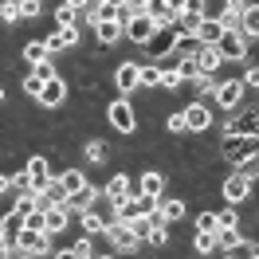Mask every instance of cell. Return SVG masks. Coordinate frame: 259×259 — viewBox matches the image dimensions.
Returning a JSON list of instances; mask_svg holds the SVG:
<instances>
[{
  "mask_svg": "<svg viewBox=\"0 0 259 259\" xmlns=\"http://www.w3.org/2000/svg\"><path fill=\"white\" fill-rule=\"evenodd\" d=\"M193 232H216V212H212V208L196 212V220H193Z\"/></svg>",
  "mask_w": 259,
  "mask_h": 259,
  "instance_id": "36",
  "label": "cell"
},
{
  "mask_svg": "<svg viewBox=\"0 0 259 259\" xmlns=\"http://www.w3.org/2000/svg\"><path fill=\"white\" fill-rule=\"evenodd\" d=\"M95 4H126V0H95Z\"/></svg>",
  "mask_w": 259,
  "mask_h": 259,
  "instance_id": "52",
  "label": "cell"
},
{
  "mask_svg": "<svg viewBox=\"0 0 259 259\" xmlns=\"http://www.w3.org/2000/svg\"><path fill=\"white\" fill-rule=\"evenodd\" d=\"M4 98H8V95H4V87H0V106H4Z\"/></svg>",
  "mask_w": 259,
  "mask_h": 259,
  "instance_id": "53",
  "label": "cell"
},
{
  "mask_svg": "<svg viewBox=\"0 0 259 259\" xmlns=\"http://www.w3.org/2000/svg\"><path fill=\"white\" fill-rule=\"evenodd\" d=\"M20 87H24V95H28V98H39V91H44V79H35V75H24V82H20Z\"/></svg>",
  "mask_w": 259,
  "mask_h": 259,
  "instance_id": "42",
  "label": "cell"
},
{
  "mask_svg": "<svg viewBox=\"0 0 259 259\" xmlns=\"http://www.w3.org/2000/svg\"><path fill=\"white\" fill-rule=\"evenodd\" d=\"M106 122H110L122 138H130V134L138 130V114H134V106H130V98H114L110 106H106Z\"/></svg>",
  "mask_w": 259,
  "mask_h": 259,
  "instance_id": "4",
  "label": "cell"
},
{
  "mask_svg": "<svg viewBox=\"0 0 259 259\" xmlns=\"http://www.w3.org/2000/svg\"><path fill=\"white\" fill-rule=\"evenodd\" d=\"M220 255L224 259H259V247H255V240H236L232 247H224Z\"/></svg>",
  "mask_w": 259,
  "mask_h": 259,
  "instance_id": "26",
  "label": "cell"
},
{
  "mask_svg": "<svg viewBox=\"0 0 259 259\" xmlns=\"http://www.w3.org/2000/svg\"><path fill=\"white\" fill-rule=\"evenodd\" d=\"M236 173H240V177H247L251 185H255V177H259V165H255V157H247V161H240V165H236Z\"/></svg>",
  "mask_w": 259,
  "mask_h": 259,
  "instance_id": "41",
  "label": "cell"
},
{
  "mask_svg": "<svg viewBox=\"0 0 259 259\" xmlns=\"http://www.w3.org/2000/svg\"><path fill=\"white\" fill-rule=\"evenodd\" d=\"M91 28H95V35H98L102 48H114V44L122 39V24H118V20H95Z\"/></svg>",
  "mask_w": 259,
  "mask_h": 259,
  "instance_id": "18",
  "label": "cell"
},
{
  "mask_svg": "<svg viewBox=\"0 0 259 259\" xmlns=\"http://www.w3.org/2000/svg\"><path fill=\"white\" fill-rule=\"evenodd\" d=\"M220 193H224V204H243V200L251 196V181L240 177V173H232V177L220 181Z\"/></svg>",
  "mask_w": 259,
  "mask_h": 259,
  "instance_id": "12",
  "label": "cell"
},
{
  "mask_svg": "<svg viewBox=\"0 0 259 259\" xmlns=\"http://www.w3.org/2000/svg\"><path fill=\"white\" fill-rule=\"evenodd\" d=\"M181 71L177 67H161V79H157V87H161V91H181Z\"/></svg>",
  "mask_w": 259,
  "mask_h": 259,
  "instance_id": "32",
  "label": "cell"
},
{
  "mask_svg": "<svg viewBox=\"0 0 259 259\" xmlns=\"http://www.w3.org/2000/svg\"><path fill=\"white\" fill-rule=\"evenodd\" d=\"M134 193H138V189H134V181H130L126 173H114V177L106 181V189H102V196H106L110 204L114 200H126V196H134Z\"/></svg>",
  "mask_w": 259,
  "mask_h": 259,
  "instance_id": "17",
  "label": "cell"
},
{
  "mask_svg": "<svg viewBox=\"0 0 259 259\" xmlns=\"http://www.w3.org/2000/svg\"><path fill=\"white\" fill-rule=\"evenodd\" d=\"M8 193V177H4V173H0V196Z\"/></svg>",
  "mask_w": 259,
  "mask_h": 259,
  "instance_id": "51",
  "label": "cell"
},
{
  "mask_svg": "<svg viewBox=\"0 0 259 259\" xmlns=\"http://www.w3.org/2000/svg\"><path fill=\"white\" fill-rule=\"evenodd\" d=\"M55 259H79V255H71V251L63 247V251H55Z\"/></svg>",
  "mask_w": 259,
  "mask_h": 259,
  "instance_id": "50",
  "label": "cell"
},
{
  "mask_svg": "<svg viewBox=\"0 0 259 259\" xmlns=\"http://www.w3.org/2000/svg\"><path fill=\"white\" fill-rule=\"evenodd\" d=\"M173 44H177V28H157V32L142 44V51H146L153 63H161V59H169V55H173Z\"/></svg>",
  "mask_w": 259,
  "mask_h": 259,
  "instance_id": "5",
  "label": "cell"
},
{
  "mask_svg": "<svg viewBox=\"0 0 259 259\" xmlns=\"http://www.w3.org/2000/svg\"><path fill=\"white\" fill-rule=\"evenodd\" d=\"M75 224H82V232H87V236L95 240V236H102V228H106V220L98 216V204H95V208L79 212V220H75Z\"/></svg>",
  "mask_w": 259,
  "mask_h": 259,
  "instance_id": "23",
  "label": "cell"
},
{
  "mask_svg": "<svg viewBox=\"0 0 259 259\" xmlns=\"http://www.w3.org/2000/svg\"><path fill=\"white\" fill-rule=\"evenodd\" d=\"M236 240H243V236H240V228H216V251L232 247Z\"/></svg>",
  "mask_w": 259,
  "mask_h": 259,
  "instance_id": "35",
  "label": "cell"
},
{
  "mask_svg": "<svg viewBox=\"0 0 259 259\" xmlns=\"http://www.w3.org/2000/svg\"><path fill=\"white\" fill-rule=\"evenodd\" d=\"M255 82H259V67L251 63L247 71H243V87H247V91H255Z\"/></svg>",
  "mask_w": 259,
  "mask_h": 259,
  "instance_id": "46",
  "label": "cell"
},
{
  "mask_svg": "<svg viewBox=\"0 0 259 259\" xmlns=\"http://www.w3.org/2000/svg\"><path fill=\"white\" fill-rule=\"evenodd\" d=\"M212 48L220 55V63H243V59H247V39H243L240 32H224Z\"/></svg>",
  "mask_w": 259,
  "mask_h": 259,
  "instance_id": "6",
  "label": "cell"
},
{
  "mask_svg": "<svg viewBox=\"0 0 259 259\" xmlns=\"http://www.w3.org/2000/svg\"><path fill=\"white\" fill-rule=\"evenodd\" d=\"M138 193H146V196H161V193H165V173H157V169L142 173V181H138Z\"/></svg>",
  "mask_w": 259,
  "mask_h": 259,
  "instance_id": "24",
  "label": "cell"
},
{
  "mask_svg": "<svg viewBox=\"0 0 259 259\" xmlns=\"http://www.w3.org/2000/svg\"><path fill=\"white\" fill-rule=\"evenodd\" d=\"M149 4H153V0H126V8H130V12H146Z\"/></svg>",
  "mask_w": 259,
  "mask_h": 259,
  "instance_id": "48",
  "label": "cell"
},
{
  "mask_svg": "<svg viewBox=\"0 0 259 259\" xmlns=\"http://www.w3.org/2000/svg\"><path fill=\"white\" fill-rule=\"evenodd\" d=\"M79 24H71V28H55L51 35H44V48L51 51V55H59V51H71V48H79Z\"/></svg>",
  "mask_w": 259,
  "mask_h": 259,
  "instance_id": "10",
  "label": "cell"
},
{
  "mask_svg": "<svg viewBox=\"0 0 259 259\" xmlns=\"http://www.w3.org/2000/svg\"><path fill=\"white\" fill-rule=\"evenodd\" d=\"M32 75H35V79H44V82H48V79H55V63H51V59H48V63L32 67Z\"/></svg>",
  "mask_w": 259,
  "mask_h": 259,
  "instance_id": "44",
  "label": "cell"
},
{
  "mask_svg": "<svg viewBox=\"0 0 259 259\" xmlns=\"http://www.w3.org/2000/svg\"><path fill=\"white\" fill-rule=\"evenodd\" d=\"M255 126H259V106H255V102H247V106L236 110V118H228V126H224L220 138H251Z\"/></svg>",
  "mask_w": 259,
  "mask_h": 259,
  "instance_id": "3",
  "label": "cell"
},
{
  "mask_svg": "<svg viewBox=\"0 0 259 259\" xmlns=\"http://www.w3.org/2000/svg\"><path fill=\"white\" fill-rule=\"evenodd\" d=\"M165 130H169V134H185V118H181V110L165 118Z\"/></svg>",
  "mask_w": 259,
  "mask_h": 259,
  "instance_id": "43",
  "label": "cell"
},
{
  "mask_svg": "<svg viewBox=\"0 0 259 259\" xmlns=\"http://www.w3.org/2000/svg\"><path fill=\"white\" fill-rule=\"evenodd\" d=\"M196 51H200V39H196V35H181V32H177V44H173V55H177V59H193Z\"/></svg>",
  "mask_w": 259,
  "mask_h": 259,
  "instance_id": "29",
  "label": "cell"
},
{
  "mask_svg": "<svg viewBox=\"0 0 259 259\" xmlns=\"http://www.w3.org/2000/svg\"><path fill=\"white\" fill-rule=\"evenodd\" d=\"M240 224V212H236V204H228L224 212H216V228H236Z\"/></svg>",
  "mask_w": 259,
  "mask_h": 259,
  "instance_id": "39",
  "label": "cell"
},
{
  "mask_svg": "<svg viewBox=\"0 0 259 259\" xmlns=\"http://www.w3.org/2000/svg\"><path fill=\"white\" fill-rule=\"evenodd\" d=\"M71 24H79V12L71 4H55V28H71Z\"/></svg>",
  "mask_w": 259,
  "mask_h": 259,
  "instance_id": "33",
  "label": "cell"
},
{
  "mask_svg": "<svg viewBox=\"0 0 259 259\" xmlns=\"http://www.w3.org/2000/svg\"><path fill=\"white\" fill-rule=\"evenodd\" d=\"M193 251L196 255H216V232H193Z\"/></svg>",
  "mask_w": 259,
  "mask_h": 259,
  "instance_id": "30",
  "label": "cell"
},
{
  "mask_svg": "<svg viewBox=\"0 0 259 259\" xmlns=\"http://www.w3.org/2000/svg\"><path fill=\"white\" fill-rule=\"evenodd\" d=\"M193 35L200 39V44H204V48H212V44L224 35V24H220V20H212V16H204L200 24H196V32H193Z\"/></svg>",
  "mask_w": 259,
  "mask_h": 259,
  "instance_id": "20",
  "label": "cell"
},
{
  "mask_svg": "<svg viewBox=\"0 0 259 259\" xmlns=\"http://www.w3.org/2000/svg\"><path fill=\"white\" fill-rule=\"evenodd\" d=\"M48 59H51V51L44 48V39L24 44V63H28V67H39V63H48Z\"/></svg>",
  "mask_w": 259,
  "mask_h": 259,
  "instance_id": "27",
  "label": "cell"
},
{
  "mask_svg": "<svg viewBox=\"0 0 259 259\" xmlns=\"http://www.w3.org/2000/svg\"><path fill=\"white\" fill-rule=\"evenodd\" d=\"M165 8H169V12H177V16H181V12L189 8V0H165Z\"/></svg>",
  "mask_w": 259,
  "mask_h": 259,
  "instance_id": "47",
  "label": "cell"
},
{
  "mask_svg": "<svg viewBox=\"0 0 259 259\" xmlns=\"http://www.w3.org/2000/svg\"><path fill=\"white\" fill-rule=\"evenodd\" d=\"M146 16L153 20L157 28H173V24H177V12H169V8H165V0H153V4L146 8Z\"/></svg>",
  "mask_w": 259,
  "mask_h": 259,
  "instance_id": "25",
  "label": "cell"
},
{
  "mask_svg": "<svg viewBox=\"0 0 259 259\" xmlns=\"http://www.w3.org/2000/svg\"><path fill=\"white\" fill-rule=\"evenodd\" d=\"M243 98H247V87H243V79H216V87H212L208 102H216L220 110H240Z\"/></svg>",
  "mask_w": 259,
  "mask_h": 259,
  "instance_id": "1",
  "label": "cell"
},
{
  "mask_svg": "<svg viewBox=\"0 0 259 259\" xmlns=\"http://www.w3.org/2000/svg\"><path fill=\"white\" fill-rule=\"evenodd\" d=\"M157 79H161V67H157V63H149V67H138V87L153 91V87H157Z\"/></svg>",
  "mask_w": 259,
  "mask_h": 259,
  "instance_id": "31",
  "label": "cell"
},
{
  "mask_svg": "<svg viewBox=\"0 0 259 259\" xmlns=\"http://www.w3.org/2000/svg\"><path fill=\"white\" fill-rule=\"evenodd\" d=\"M181 118H185V134H208L212 130V106L208 102H189L181 110Z\"/></svg>",
  "mask_w": 259,
  "mask_h": 259,
  "instance_id": "8",
  "label": "cell"
},
{
  "mask_svg": "<svg viewBox=\"0 0 259 259\" xmlns=\"http://www.w3.org/2000/svg\"><path fill=\"white\" fill-rule=\"evenodd\" d=\"M0 228H4V236H8V240H16V232L24 228V216H16V212H8V216L0 220Z\"/></svg>",
  "mask_w": 259,
  "mask_h": 259,
  "instance_id": "37",
  "label": "cell"
},
{
  "mask_svg": "<svg viewBox=\"0 0 259 259\" xmlns=\"http://www.w3.org/2000/svg\"><path fill=\"white\" fill-rule=\"evenodd\" d=\"M12 243L24 247V251H32V255H48V251H51V236H48V232H35V228H20Z\"/></svg>",
  "mask_w": 259,
  "mask_h": 259,
  "instance_id": "11",
  "label": "cell"
},
{
  "mask_svg": "<svg viewBox=\"0 0 259 259\" xmlns=\"http://www.w3.org/2000/svg\"><path fill=\"white\" fill-rule=\"evenodd\" d=\"M102 236H106V240L114 243V251H134V247H138L134 232H130V228L122 224V220H110V224L102 228Z\"/></svg>",
  "mask_w": 259,
  "mask_h": 259,
  "instance_id": "15",
  "label": "cell"
},
{
  "mask_svg": "<svg viewBox=\"0 0 259 259\" xmlns=\"http://www.w3.org/2000/svg\"><path fill=\"white\" fill-rule=\"evenodd\" d=\"M51 259H55V251H51Z\"/></svg>",
  "mask_w": 259,
  "mask_h": 259,
  "instance_id": "55",
  "label": "cell"
},
{
  "mask_svg": "<svg viewBox=\"0 0 259 259\" xmlns=\"http://www.w3.org/2000/svg\"><path fill=\"white\" fill-rule=\"evenodd\" d=\"M0 259H8V247H0Z\"/></svg>",
  "mask_w": 259,
  "mask_h": 259,
  "instance_id": "54",
  "label": "cell"
},
{
  "mask_svg": "<svg viewBox=\"0 0 259 259\" xmlns=\"http://www.w3.org/2000/svg\"><path fill=\"white\" fill-rule=\"evenodd\" d=\"M157 216H161V224H181V220L189 216V208H185V200H161V204H157Z\"/></svg>",
  "mask_w": 259,
  "mask_h": 259,
  "instance_id": "21",
  "label": "cell"
},
{
  "mask_svg": "<svg viewBox=\"0 0 259 259\" xmlns=\"http://www.w3.org/2000/svg\"><path fill=\"white\" fill-rule=\"evenodd\" d=\"M59 185H63V193L71 196V193H82V189H87V185H91V181H87V173H82V169H63V173H59Z\"/></svg>",
  "mask_w": 259,
  "mask_h": 259,
  "instance_id": "22",
  "label": "cell"
},
{
  "mask_svg": "<svg viewBox=\"0 0 259 259\" xmlns=\"http://www.w3.org/2000/svg\"><path fill=\"white\" fill-rule=\"evenodd\" d=\"M8 259H51V251H48V255H32V251H24V247L12 243V247H8Z\"/></svg>",
  "mask_w": 259,
  "mask_h": 259,
  "instance_id": "45",
  "label": "cell"
},
{
  "mask_svg": "<svg viewBox=\"0 0 259 259\" xmlns=\"http://www.w3.org/2000/svg\"><path fill=\"white\" fill-rule=\"evenodd\" d=\"M216 153H220L224 161L240 165V161H247V157H255V153H259V138H255V134H251V138H220Z\"/></svg>",
  "mask_w": 259,
  "mask_h": 259,
  "instance_id": "2",
  "label": "cell"
},
{
  "mask_svg": "<svg viewBox=\"0 0 259 259\" xmlns=\"http://www.w3.org/2000/svg\"><path fill=\"white\" fill-rule=\"evenodd\" d=\"M196 63V75H220V55H216V48H204L200 44V51L193 55Z\"/></svg>",
  "mask_w": 259,
  "mask_h": 259,
  "instance_id": "19",
  "label": "cell"
},
{
  "mask_svg": "<svg viewBox=\"0 0 259 259\" xmlns=\"http://www.w3.org/2000/svg\"><path fill=\"white\" fill-rule=\"evenodd\" d=\"M67 251H71V255H79V259H95V240H91V236H79Z\"/></svg>",
  "mask_w": 259,
  "mask_h": 259,
  "instance_id": "34",
  "label": "cell"
},
{
  "mask_svg": "<svg viewBox=\"0 0 259 259\" xmlns=\"http://www.w3.org/2000/svg\"><path fill=\"white\" fill-rule=\"evenodd\" d=\"M63 4H71V8H75V12H82V8H91V4H95V0H63Z\"/></svg>",
  "mask_w": 259,
  "mask_h": 259,
  "instance_id": "49",
  "label": "cell"
},
{
  "mask_svg": "<svg viewBox=\"0 0 259 259\" xmlns=\"http://www.w3.org/2000/svg\"><path fill=\"white\" fill-rule=\"evenodd\" d=\"M44 12V0H20V20H35Z\"/></svg>",
  "mask_w": 259,
  "mask_h": 259,
  "instance_id": "40",
  "label": "cell"
},
{
  "mask_svg": "<svg viewBox=\"0 0 259 259\" xmlns=\"http://www.w3.org/2000/svg\"><path fill=\"white\" fill-rule=\"evenodd\" d=\"M35 102H39V106H48V110H55V106H63V102H67V79H63V75H55V79H48Z\"/></svg>",
  "mask_w": 259,
  "mask_h": 259,
  "instance_id": "13",
  "label": "cell"
},
{
  "mask_svg": "<svg viewBox=\"0 0 259 259\" xmlns=\"http://www.w3.org/2000/svg\"><path fill=\"white\" fill-rule=\"evenodd\" d=\"M153 32H157V24H153L146 12H130V16L122 20V35H126L130 44H138V48H142V44H146Z\"/></svg>",
  "mask_w": 259,
  "mask_h": 259,
  "instance_id": "7",
  "label": "cell"
},
{
  "mask_svg": "<svg viewBox=\"0 0 259 259\" xmlns=\"http://www.w3.org/2000/svg\"><path fill=\"white\" fill-rule=\"evenodd\" d=\"M0 20H4V24H16L20 20V0H0Z\"/></svg>",
  "mask_w": 259,
  "mask_h": 259,
  "instance_id": "38",
  "label": "cell"
},
{
  "mask_svg": "<svg viewBox=\"0 0 259 259\" xmlns=\"http://www.w3.org/2000/svg\"><path fill=\"white\" fill-rule=\"evenodd\" d=\"M82 153H87V161H95V169H98V165H106V157H110V146L98 142V138H91V142L82 146Z\"/></svg>",
  "mask_w": 259,
  "mask_h": 259,
  "instance_id": "28",
  "label": "cell"
},
{
  "mask_svg": "<svg viewBox=\"0 0 259 259\" xmlns=\"http://www.w3.org/2000/svg\"><path fill=\"white\" fill-rule=\"evenodd\" d=\"M67 228H71L67 208H63V204H48V208H44V232L55 240V236H59V232H67Z\"/></svg>",
  "mask_w": 259,
  "mask_h": 259,
  "instance_id": "16",
  "label": "cell"
},
{
  "mask_svg": "<svg viewBox=\"0 0 259 259\" xmlns=\"http://www.w3.org/2000/svg\"><path fill=\"white\" fill-rule=\"evenodd\" d=\"M138 67H142V63L122 59V63H118V71H114V87L122 91V98H130L134 91H138Z\"/></svg>",
  "mask_w": 259,
  "mask_h": 259,
  "instance_id": "14",
  "label": "cell"
},
{
  "mask_svg": "<svg viewBox=\"0 0 259 259\" xmlns=\"http://www.w3.org/2000/svg\"><path fill=\"white\" fill-rule=\"evenodd\" d=\"M24 173H28V185H32V193H44V189H48V181L55 177V173H51V161L44 157V153L28 157V161H24Z\"/></svg>",
  "mask_w": 259,
  "mask_h": 259,
  "instance_id": "9",
  "label": "cell"
}]
</instances>
